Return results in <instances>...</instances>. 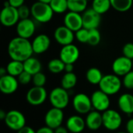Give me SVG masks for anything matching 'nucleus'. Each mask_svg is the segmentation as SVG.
I'll return each instance as SVG.
<instances>
[{
  "label": "nucleus",
  "instance_id": "obj_1",
  "mask_svg": "<svg viewBox=\"0 0 133 133\" xmlns=\"http://www.w3.org/2000/svg\"><path fill=\"white\" fill-rule=\"evenodd\" d=\"M34 53L32 43L27 38L19 36L13 38L8 45V54L12 60L25 61Z\"/></svg>",
  "mask_w": 133,
  "mask_h": 133
},
{
  "label": "nucleus",
  "instance_id": "obj_2",
  "mask_svg": "<svg viewBox=\"0 0 133 133\" xmlns=\"http://www.w3.org/2000/svg\"><path fill=\"white\" fill-rule=\"evenodd\" d=\"M30 9L33 18L37 22L44 24L48 23L53 17L54 11L52 10L50 4L37 1L32 5Z\"/></svg>",
  "mask_w": 133,
  "mask_h": 133
},
{
  "label": "nucleus",
  "instance_id": "obj_3",
  "mask_svg": "<svg viewBox=\"0 0 133 133\" xmlns=\"http://www.w3.org/2000/svg\"><path fill=\"white\" fill-rule=\"evenodd\" d=\"M122 85V82L121 79L115 74L103 76L99 84L100 89L109 96L118 93L120 91Z\"/></svg>",
  "mask_w": 133,
  "mask_h": 133
},
{
  "label": "nucleus",
  "instance_id": "obj_4",
  "mask_svg": "<svg viewBox=\"0 0 133 133\" xmlns=\"http://www.w3.org/2000/svg\"><path fill=\"white\" fill-rule=\"evenodd\" d=\"M65 89L62 87H57L51 90L49 96L50 103L52 107L59 108V109H65L69 102V96Z\"/></svg>",
  "mask_w": 133,
  "mask_h": 133
},
{
  "label": "nucleus",
  "instance_id": "obj_5",
  "mask_svg": "<svg viewBox=\"0 0 133 133\" xmlns=\"http://www.w3.org/2000/svg\"><path fill=\"white\" fill-rule=\"evenodd\" d=\"M102 117L103 126L109 131H115L122 125V118L115 110L108 109L102 113Z\"/></svg>",
  "mask_w": 133,
  "mask_h": 133
},
{
  "label": "nucleus",
  "instance_id": "obj_6",
  "mask_svg": "<svg viewBox=\"0 0 133 133\" xmlns=\"http://www.w3.org/2000/svg\"><path fill=\"white\" fill-rule=\"evenodd\" d=\"M4 121L9 129L16 132L26 125L25 116L23 113L17 110H12L7 112Z\"/></svg>",
  "mask_w": 133,
  "mask_h": 133
},
{
  "label": "nucleus",
  "instance_id": "obj_7",
  "mask_svg": "<svg viewBox=\"0 0 133 133\" xmlns=\"http://www.w3.org/2000/svg\"><path fill=\"white\" fill-rule=\"evenodd\" d=\"M48 97L47 90L43 86H34L26 93V98L28 103L32 106H40L43 104Z\"/></svg>",
  "mask_w": 133,
  "mask_h": 133
},
{
  "label": "nucleus",
  "instance_id": "obj_8",
  "mask_svg": "<svg viewBox=\"0 0 133 133\" xmlns=\"http://www.w3.org/2000/svg\"><path fill=\"white\" fill-rule=\"evenodd\" d=\"M74 110L80 114H87L93 108L91 98L85 93H78L72 99Z\"/></svg>",
  "mask_w": 133,
  "mask_h": 133
},
{
  "label": "nucleus",
  "instance_id": "obj_9",
  "mask_svg": "<svg viewBox=\"0 0 133 133\" xmlns=\"http://www.w3.org/2000/svg\"><path fill=\"white\" fill-rule=\"evenodd\" d=\"M19 16L17 8L13 6H3L0 13V21L5 27H9L16 25L19 22Z\"/></svg>",
  "mask_w": 133,
  "mask_h": 133
},
{
  "label": "nucleus",
  "instance_id": "obj_10",
  "mask_svg": "<svg viewBox=\"0 0 133 133\" xmlns=\"http://www.w3.org/2000/svg\"><path fill=\"white\" fill-rule=\"evenodd\" d=\"M64 120V113L62 109L52 107L49 109L44 117L45 125L48 127L55 129L61 126Z\"/></svg>",
  "mask_w": 133,
  "mask_h": 133
},
{
  "label": "nucleus",
  "instance_id": "obj_11",
  "mask_svg": "<svg viewBox=\"0 0 133 133\" xmlns=\"http://www.w3.org/2000/svg\"><path fill=\"white\" fill-rule=\"evenodd\" d=\"M90 98L93 108H94V110L100 112H104L109 109L111 103L109 95L106 94L101 89L94 92Z\"/></svg>",
  "mask_w": 133,
  "mask_h": 133
},
{
  "label": "nucleus",
  "instance_id": "obj_12",
  "mask_svg": "<svg viewBox=\"0 0 133 133\" xmlns=\"http://www.w3.org/2000/svg\"><path fill=\"white\" fill-rule=\"evenodd\" d=\"M112 70L118 76H125L132 70V60L122 56L115 59L112 63Z\"/></svg>",
  "mask_w": 133,
  "mask_h": 133
},
{
  "label": "nucleus",
  "instance_id": "obj_13",
  "mask_svg": "<svg viewBox=\"0 0 133 133\" xmlns=\"http://www.w3.org/2000/svg\"><path fill=\"white\" fill-rule=\"evenodd\" d=\"M82 17L83 27L88 30L97 28L101 20V14L96 12L93 8L86 9L82 14Z\"/></svg>",
  "mask_w": 133,
  "mask_h": 133
},
{
  "label": "nucleus",
  "instance_id": "obj_14",
  "mask_svg": "<svg viewBox=\"0 0 133 133\" xmlns=\"http://www.w3.org/2000/svg\"><path fill=\"white\" fill-rule=\"evenodd\" d=\"M16 30L18 36L29 39L34 34L36 27L34 22L31 19L26 18L19 20V22L16 24Z\"/></svg>",
  "mask_w": 133,
  "mask_h": 133
},
{
  "label": "nucleus",
  "instance_id": "obj_15",
  "mask_svg": "<svg viewBox=\"0 0 133 133\" xmlns=\"http://www.w3.org/2000/svg\"><path fill=\"white\" fill-rule=\"evenodd\" d=\"M74 33L75 32L68 28L66 26H60L55 30L54 38L58 44L63 46L72 43L75 38Z\"/></svg>",
  "mask_w": 133,
  "mask_h": 133
},
{
  "label": "nucleus",
  "instance_id": "obj_16",
  "mask_svg": "<svg viewBox=\"0 0 133 133\" xmlns=\"http://www.w3.org/2000/svg\"><path fill=\"white\" fill-rule=\"evenodd\" d=\"M79 56V50L75 45L69 44L63 45L60 50L59 58L65 63H74Z\"/></svg>",
  "mask_w": 133,
  "mask_h": 133
},
{
  "label": "nucleus",
  "instance_id": "obj_17",
  "mask_svg": "<svg viewBox=\"0 0 133 133\" xmlns=\"http://www.w3.org/2000/svg\"><path fill=\"white\" fill-rule=\"evenodd\" d=\"M19 85V81L16 77L9 74L0 77V91L5 95L14 93Z\"/></svg>",
  "mask_w": 133,
  "mask_h": 133
},
{
  "label": "nucleus",
  "instance_id": "obj_18",
  "mask_svg": "<svg viewBox=\"0 0 133 133\" xmlns=\"http://www.w3.org/2000/svg\"><path fill=\"white\" fill-rule=\"evenodd\" d=\"M64 25L72 30L73 32H76V31L83 27L82 15L79 13L69 11L64 17Z\"/></svg>",
  "mask_w": 133,
  "mask_h": 133
},
{
  "label": "nucleus",
  "instance_id": "obj_19",
  "mask_svg": "<svg viewBox=\"0 0 133 133\" xmlns=\"http://www.w3.org/2000/svg\"><path fill=\"white\" fill-rule=\"evenodd\" d=\"M31 43L34 53L42 54L49 49L51 45V40L47 34H41L36 36Z\"/></svg>",
  "mask_w": 133,
  "mask_h": 133
},
{
  "label": "nucleus",
  "instance_id": "obj_20",
  "mask_svg": "<svg viewBox=\"0 0 133 133\" xmlns=\"http://www.w3.org/2000/svg\"><path fill=\"white\" fill-rule=\"evenodd\" d=\"M87 127L92 131L98 130L103 126V117L102 114L98 111H91L87 115L85 119Z\"/></svg>",
  "mask_w": 133,
  "mask_h": 133
},
{
  "label": "nucleus",
  "instance_id": "obj_21",
  "mask_svg": "<svg viewBox=\"0 0 133 133\" xmlns=\"http://www.w3.org/2000/svg\"><path fill=\"white\" fill-rule=\"evenodd\" d=\"M86 126L85 120L79 115H72L66 122V128L72 133H81Z\"/></svg>",
  "mask_w": 133,
  "mask_h": 133
},
{
  "label": "nucleus",
  "instance_id": "obj_22",
  "mask_svg": "<svg viewBox=\"0 0 133 133\" xmlns=\"http://www.w3.org/2000/svg\"><path fill=\"white\" fill-rule=\"evenodd\" d=\"M119 109L126 114H133V95L130 93H124L120 96L118 100Z\"/></svg>",
  "mask_w": 133,
  "mask_h": 133
},
{
  "label": "nucleus",
  "instance_id": "obj_23",
  "mask_svg": "<svg viewBox=\"0 0 133 133\" xmlns=\"http://www.w3.org/2000/svg\"><path fill=\"white\" fill-rule=\"evenodd\" d=\"M23 67H24V71L30 73L32 75L40 72L41 70V62L37 59L32 56L23 61Z\"/></svg>",
  "mask_w": 133,
  "mask_h": 133
},
{
  "label": "nucleus",
  "instance_id": "obj_24",
  "mask_svg": "<svg viewBox=\"0 0 133 133\" xmlns=\"http://www.w3.org/2000/svg\"><path fill=\"white\" fill-rule=\"evenodd\" d=\"M7 73L10 75H12L14 77H18L23 71V62L12 60L6 66Z\"/></svg>",
  "mask_w": 133,
  "mask_h": 133
},
{
  "label": "nucleus",
  "instance_id": "obj_25",
  "mask_svg": "<svg viewBox=\"0 0 133 133\" xmlns=\"http://www.w3.org/2000/svg\"><path fill=\"white\" fill-rule=\"evenodd\" d=\"M77 83V76L73 72H66L62 80H61V85L62 88L65 89L66 90H69L76 86Z\"/></svg>",
  "mask_w": 133,
  "mask_h": 133
},
{
  "label": "nucleus",
  "instance_id": "obj_26",
  "mask_svg": "<svg viewBox=\"0 0 133 133\" xmlns=\"http://www.w3.org/2000/svg\"><path fill=\"white\" fill-rule=\"evenodd\" d=\"M103 76L102 72L97 67H91L86 73L87 80L91 85H99Z\"/></svg>",
  "mask_w": 133,
  "mask_h": 133
},
{
  "label": "nucleus",
  "instance_id": "obj_27",
  "mask_svg": "<svg viewBox=\"0 0 133 133\" xmlns=\"http://www.w3.org/2000/svg\"><path fill=\"white\" fill-rule=\"evenodd\" d=\"M87 0H68V9L76 13H83L87 7Z\"/></svg>",
  "mask_w": 133,
  "mask_h": 133
},
{
  "label": "nucleus",
  "instance_id": "obj_28",
  "mask_svg": "<svg viewBox=\"0 0 133 133\" xmlns=\"http://www.w3.org/2000/svg\"><path fill=\"white\" fill-rule=\"evenodd\" d=\"M111 7L110 0H93L92 2V8L101 15L108 12Z\"/></svg>",
  "mask_w": 133,
  "mask_h": 133
},
{
  "label": "nucleus",
  "instance_id": "obj_29",
  "mask_svg": "<svg viewBox=\"0 0 133 133\" xmlns=\"http://www.w3.org/2000/svg\"><path fill=\"white\" fill-rule=\"evenodd\" d=\"M111 7L118 12H126L129 10L133 4V0H110Z\"/></svg>",
  "mask_w": 133,
  "mask_h": 133
},
{
  "label": "nucleus",
  "instance_id": "obj_30",
  "mask_svg": "<svg viewBox=\"0 0 133 133\" xmlns=\"http://www.w3.org/2000/svg\"><path fill=\"white\" fill-rule=\"evenodd\" d=\"M65 63L59 59H52L48 63V68L50 72L53 74H59L65 71Z\"/></svg>",
  "mask_w": 133,
  "mask_h": 133
},
{
  "label": "nucleus",
  "instance_id": "obj_31",
  "mask_svg": "<svg viewBox=\"0 0 133 133\" xmlns=\"http://www.w3.org/2000/svg\"><path fill=\"white\" fill-rule=\"evenodd\" d=\"M50 5L56 13H63L68 9V0H51L50 2Z\"/></svg>",
  "mask_w": 133,
  "mask_h": 133
},
{
  "label": "nucleus",
  "instance_id": "obj_32",
  "mask_svg": "<svg viewBox=\"0 0 133 133\" xmlns=\"http://www.w3.org/2000/svg\"><path fill=\"white\" fill-rule=\"evenodd\" d=\"M101 39V33L99 32L97 28L89 30V38H88V44L92 46L97 45Z\"/></svg>",
  "mask_w": 133,
  "mask_h": 133
},
{
  "label": "nucleus",
  "instance_id": "obj_33",
  "mask_svg": "<svg viewBox=\"0 0 133 133\" xmlns=\"http://www.w3.org/2000/svg\"><path fill=\"white\" fill-rule=\"evenodd\" d=\"M75 37L78 42L81 43H87L88 42L89 30L85 27H82L75 32Z\"/></svg>",
  "mask_w": 133,
  "mask_h": 133
},
{
  "label": "nucleus",
  "instance_id": "obj_34",
  "mask_svg": "<svg viewBox=\"0 0 133 133\" xmlns=\"http://www.w3.org/2000/svg\"><path fill=\"white\" fill-rule=\"evenodd\" d=\"M32 82L34 85L35 86H44L46 84L47 82V78L45 76L44 74H43L42 72H38L35 74L33 75V78H32Z\"/></svg>",
  "mask_w": 133,
  "mask_h": 133
},
{
  "label": "nucleus",
  "instance_id": "obj_35",
  "mask_svg": "<svg viewBox=\"0 0 133 133\" xmlns=\"http://www.w3.org/2000/svg\"><path fill=\"white\" fill-rule=\"evenodd\" d=\"M122 84L126 89H133V70L124 76Z\"/></svg>",
  "mask_w": 133,
  "mask_h": 133
},
{
  "label": "nucleus",
  "instance_id": "obj_36",
  "mask_svg": "<svg viewBox=\"0 0 133 133\" xmlns=\"http://www.w3.org/2000/svg\"><path fill=\"white\" fill-rule=\"evenodd\" d=\"M17 78H18V81H19V84H21V85H27L32 81L33 75L30 74V73L23 71Z\"/></svg>",
  "mask_w": 133,
  "mask_h": 133
},
{
  "label": "nucleus",
  "instance_id": "obj_37",
  "mask_svg": "<svg viewBox=\"0 0 133 133\" xmlns=\"http://www.w3.org/2000/svg\"><path fill=\"white\" fill-rule=\"evenodd\" d=\"M18 9V13L19 16V19H26L29 18L30 14L31 13V9L26 5H23L21 6H19V8H17Z\"/></svg>",
  "mask_w": 133,
  "mask_h": 133
},
{
  "label": "nucleus",
  "instance_id": "obj_38",
  "mask_svg": "<svg viewBox=\"0 0 133 133\" xmlns=\"http://www.w3.org/2000/svg\"><path fill=\"white\" fill-rule=\"evenodd\" d=\"M123 56L132 60L133 59V43L129 42L126 43L122 48Z\"/></svg>",
  "mask_w": 133,
  "mask_h": 133
},
{
  "label": "nucleus",
  "instance_id": "obj_39",
  "mask_svg": "<svg viewBox=\"0 0 133 133\" xmlns=\"http://www.w3.org/2000/svg\"><path fill=\"white\" fill-rule=\"evenodd\" d=\"M36 133H55V129L45 125L38 129L37 131H36Z\"/></svg>",
  "mask_w": 133,
  "mask_h": 133
},
{
  "label": "nucleus",
  "instance_id": "obj_40",
  "mask_svg": "<svg viewBox=\"0 0 133 133\" xmlns=\"http://www.w3.org/2000/svg\"><path fill=\"white\" fill-rule=\"evenodd\" d=\"M8 1L9 2L11 6H13L15 8H19V6L24 4L25 0H8Z\"/></svg>",
  "mask_w": 133,
  "mask_h": 133
},
{
  "label": "nucleus",
  "instance_id": "obj_41",
  "mask_svg": "<svg viewBox=\"0 0 133 133\" xmlns=\"http://www.w3.org/2000/svg\"><path fill=\"white\" fill-rule=\"evenodd\" d=\"M17 133H36V132L30 127L25 125L23 128H22L21 129H19Z\"/></svg>",
  "mask_w": 133,
  "mask_h": 133
},
{
  "label": "nucleus",
  "instance_id": "obj_42",
  "mask_svg": "<svg viewBox=\"0 0 133 133\" xmlns=\"http://www.w3.org/2000/svg\"><path fill=\"white\" fill-rule=\"evenodd\" d=\"M126 132L128 133H133V118L129 119L126 123Z\"/></svg>",
  "mask_w": 133,
  "mask_h": 133
},
{
  "label": "nucleus",
  "instance_id": "obj_43",
  "mask_svg": "<svg viewBox=\"0 0 133 133\" xmlns=\"http://www.w3.org/2000/svg\"><path fill=\"white\" fill-rule=\"evenodd\" d=\"M68 132H69V130L66 128V126L63 127L61 125V126H59L55 129V133H68Z\"/></svg>",
  "mask_w": 133,
  "mask_h": 133
},
{
  "label": "nucleus",
  "instance_id": "obj_44",
  "mask_svg": "<svg viewBox=\"0 0 133 133\" xmlns=\"http://www.w3.org/2000/svg\"><path fill=\"white\" fill-rule=\"evenodd\" d=\"M73 63H65V72H72L73 71Z\"/></svg>",
  "mask_w": 133,
  "mask_h": 133
},
{
  "label": "nucleus",
  "instance_id": "obj_45",
  "mask_svg": "<svg viewBox=\"0 0 133 133\" xmlns=\"http://www.w3.org/2000/svg\"><path fill=\"white\" fill-rule=\"evenodd\" d=\"M8 74V73H7L6 67H5V68H4V67L0 68V77L4 76V75H5V74Z\"/></svg>",
  "mask_w": 133,
  "mask_h": 133
},
{
  "label": "nucleus",
  "instance_id": "obj_46",
  "mask_svg": "<svg viewBox=\"0 0 133 133\" xmlns=\"http://www.w3.org/2000/svg\"><path fill=\"white\" fill-rule=\"evenodd\" d=\"M6 114H7V113H5V111L1 110V111H0V119H1V120H5V117H6Z\"/></svg>",
  "mask_w": 133,
  "mask_h": 133
},
{
  "label": "nucleus",
  "instance_id": "obj_47",
  "mask_svg": "<svg viewBox=\"0 0 133 133\" xmlns=\"http://www.w3.org/2000/svg\"><path fill=\"white\" fill-rule=\"evenodd\" d=\"M39 2H44V3H48V4H50L51 1V0H38Z\"/></svg>",
  "mask_w": 133,
  "mask_h": 133
},
{
  "label": "nucleus",
  "instance_id": "obj_48",
  "mask_svg": "<svg viewBox=\"0 0 133 133\" xmlns=\"http://www.w3.org/2000/svg\"><path fill=\"white\" fill-rule=\"evenodd\" d=\"M117 133H128L127 132H117Z\"/></svg>",
  "mask_w": 133,
  "mask_h": 133
},
{
  "label": "nucleus",
  "instance_id": "obj_49",
  "mask_svg": "<svg viewBox=\"0 0 133 133\" xmlns=\"http://www.w3.org/2000/svg\"><path fill=\"white\" fill-rule=\"evenodd\" d=\"M132 70H133V59H132Z\"/></svg>",
  "mask_w": 133,
  "mask_h": 133
},
{
  "label": "nucleus",
  "instance_id": "obj_50",
  "mask_svg": "<svg viewBox=\"0 0 133 133\" xmlns=\"http://www.w3.org/2000/svg\"><path fill=\"white\" fill-rule=\"evenodd\" d=\"M87 1H90V0H87Z\"/></svg>",
  "mask_w": 133,
  "mask_h": 133
}]
</instances>
